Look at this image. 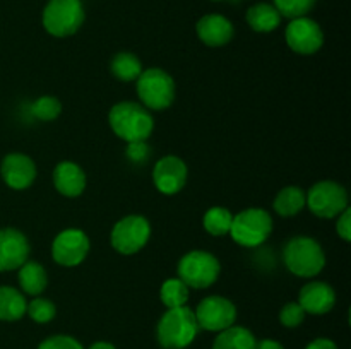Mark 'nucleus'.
I'll return each instance as SVG.
<instances>
[{"label":"nucleus","mask_w":351,"mask_h":349,"mask_svg":"<svg viewBox=\"0 0 351 349\" xmlns=\"http://www.w3.org/2000/svg\"><path fill=\"white\" fill-rule=\"evenodd\" d=\"M108 122L113 133L125 142L147 140L154 129V120L146 106L134 101L113 105L108 113Z\"/></svg>","instance_id":"nucleus-1"},{"label":"nucleus","mask_w":351,"mask_h":349,"mask_svg":"<svg viewBox=\"0 0 351 349\" xmlns=\"http://www.w3.org/2000/svg\"><path fill=\"white\" fill-rule=\"evenodd\" d=\"M197 332L194 310L189 307L168 308L158 322L156 337L165 349H184L192 344Z\"/></svg>","instance_id":"nucleus-2"},{"label":"nucleus","mask_w":351,"mask_h":349,"mask_svg":"<svg viewBox=\"0 0 351 349\" xmlns=\"http://www.w3.org/2000/svg\"><path fill=\"white\" fill-rule=\"evenodd\" d=\"M287 269L298 277H314L324 269L326 253L321 243L311 236H293L283 250Z\"/></svg>","instance_id":"nucleus-3"},{"label":"nucleus","mask_w":351,"mask_h":349,"mask_svg":"<svg viewBox=\"0 0 351 349\" xmlns=\"http://www.w3.org/2000/svg\"><path fill=\"white\" fill-rule=\"evenodd\" d=\"M271 233H273V218L269 212L261 207H250L233 216L228 235H232V238L240 246L254 248L263 245Z\"/></svg>","instance_id":"nucleus-4"},{"label":"nucleus","mask_w":351,"mask_h":349,"mask_svg":"<svg viewBox=\"0 0 351 349\" xmlns=\"http://www.w3.org/2000/svg\"><path fill=\"white\" fill-rule=\"evenodd\" d=\"M219 272H221L219 260L204 250H192L185 253L178 262V279L195 289H204L215 284Z\"/></svg>","instance_id":"nucleus-5"},{"label":"nucleus","mask_w":351,"mask_h":349,"mask_svg":"<svg viewBox=\"0 0 351 349\" xmlns=\"http://www.w3.org/2000/svg\"><path fill=\"white\" fill-rule=\"evenodd\" d=\"M136 82L143 106L149 109H167L171 106L175 99V81L163 68H146Z\"/></svg>","instance_id":"nucleus-6"},{"label":"nucleus","mask_w":351,"mask_h":349,"mask_svg":"<svg viewBox=\"0 0 351 349\" xmlns=\"http://www.w3.org/2000/svg\"><path fill=\"white\" fill-rule=\"evenodd\" d=\"M84 23L81 0H50L43 10V26L51 36L67 38Z\"/></svg>","instance_id":"nucleus-7"},{"label":"nucleus","mask_w":351,"mask_h":349,"mask_svg":"<svg viewBox=\"0 0 351 349\" xmlns=\"http://www.w3.org/2000/svg\"><path fill=\"white\" fill-rule=\"evenodd\" d=\"M305 204L317 218H338L348 207V192L338 181L322 180L305 195Z\"/></svg>","instance_id":"nucleus-8"},{"label":"nucleus","mask_w":351,"mask_h":349,"mask_svg":"<svg viewBox=\"0 0 351 349\" xmlns=\"http://www.w3.org/2000/svg\"><path fill=\"white\" fill-rule=\"evenodd\" d=\"M151 224L144 216L130 214L115 222L110 235L112 246L122 255H132L143 250L149 242Z\"/></svg>","instance_id":"nucleus-9"},{"label":"nucleus","mask_w":351,"mask_h":349,"mask_svg":"<svg viewBox=\"0 0 351 349\" xmlns=\"http://www.w3.org/2000/svg\"><path fill=\"white\" fill-rule=\"evenodd\" d=\"M194 315L199 328L209 332H221L235 324L237 307L228 298L208 296L197 305Z\"/></svg>","instance_id":"nucleus-10"},{"label":"nucleus","mask_w":351,"mask_h":349,"mask_svg":"<svg viewBox=\"0 0 351 349\" xmlns=\"http://www.w3.org/2000/svg\"><path fill=\"white\" fill-rule=\"evenodd\" d=\"M89 248H91V243L82 229H64L55 236L51 243V257L58 266L75 267L84 262Z\"/></svg>","instance_id":"nucleus-11"},{"label":"nucleus","mask_w":351,"mask_h":349,"mask_svg":"<svg viewBox=\"0 0 351 349\" xmlns=\"http://www.w3.org/2000/svg\"><path fill=\"white\" fill-rule=\"evenodd\" d=\"M285 36H287L288 47L300 55L315 53L324 44V33L321 26L308 17L291 19Z\"/></svg>","instance_id":"nucleus-12"},{"label":"nucleus","mask_w":351,"mask_h":349,"mask_svg":"<svg viewBox=\"0 0 351 349\" xmlns=\"http://www.w3.org/2000/svg\"><path fill=\"white\" fill-rule=\"evenodd\" d=\"M187 164L178 156H165L154 164L153 181L158 190L165 195H175L187 183Z\"/></svg>","instance_id":"nucleus-13"},{"label":"nucleus","mask_w":351,"mask_h":349,"mask_svg":"<svg viewBox=\"0 0 351 349\" xmlns=\"http://www.w3.org/2000/svg\"><path fill=\"white\" fill-rule=\"evenodd\" d=\"M29 250V242L19 229H0V272L19 269L27 262Z\"/></svg>","instance_id":"nucleus-14"},{"label":"nucleus","mask_w":351,"mask_h":349,"mask_svg":"<svg viewBox=\"0 0 351 349\" xmlns=\"http://www.w3.org/2000/svg\"><path fill=\"white\" fill-rule=\"evenodd\" d=\"M3 181L14 190H24L36 180V164L23 153L7 154L0 168Z\"/></svg>","instance_id":"nucleus-15"},{"label":"nucleus","mask_w":351,"mask_h":349,"mask_svg":"<svg viewBox=\"0 0 351 349\" xmlns=\"http://www.w3.org/2000/svg\"><path fill=\"white\" fill-rule=\"evenodd\" d=\"M298 303L304 308L305 313L324 315L335 308L336 293L328 283L314 281L302 287L300 294H298Z\"/></svg>","instance_id":"nucleus-16"},{"label":"nucleus","mask_w":351,"mask_h":349,"mask_svg":"<svg viewBox=\"0 0 351 349\" xmlns=\"http://www.w3.org/2000/svg\"><path fill=\"white\" fill-rule=\"evenodd\" d=\"M195 31H197L199 40L208 47H223L230 43L235 34L233 24L219 14H208L201 17L195 24Z\"/></svg>","instance_id":"nucleus-17"},{"label":"nucleus","mask_w":351,"mask_h":349,"mask_svg":"<svg viewBox=\"0 0 351 349\" xmlns=\"http://www.w3.org/2000/svg\"><path fill=\"white\" fill-rule=\"evenodd\" d=\"M53 185L64 197H79L86 188V174L72 161H62L53 170Z\"/></svg>","instance_id":"nucleus-18"},{"label":"nucleus","mask_w":351,"mask_h":349,"mask_svg":"<svg viewBox=\"0 0 351 349\" xmlns=\"http://www.w3.org/2000/svg\"><path fill=\"white\" fill-rule=\"evenodd\" d=\"M17 279H19V286L24 293L31 294V296H38V294L47 289L48 274L41 263L24 262L19 267Z\"/></svg>","instance_id":"nucleus-19"},{"label":"nucleus","mask_w":351,"mask_h":349,"mask_svg":"<svg viewBox=\"0 0 351 349\" xmlns=\"http://www.w3.org/2000/svg\"><path fill=\"white\" fill-rule=\"evenodd\" d=\"M256 337L245 327L232 325L218 334L213 342V349H256Z\"/></svg>","instance_id":"nucleus-20"},{"label":"nucleus","mask_w":351,"mask_h":349,"mask_svg":"<svg viewBox=\"0 0 351 349\" xmlns=\"http://www.w3.org/2000/svg\"><path fill=\"white\" fill-rule=\"evenodd\" d=\"M247 23L257 33H271L281 23V14L269 3H257L247 10Z\"/></svg>","instance_id":"nucleus-21"},{"label":"nucleus","mask_w":351,"mask_h":349,"mask_svg":"<svg viewBox=\"0 0 351 349\" xmlns=\"http://www.w3.org/2000/svg\"><path fill=\"white\" fill-rule=\"evenodd\" d=\"M26 298L10 286H0V320L16 322L26 315Z\"/></svg>","instance_id":"nucleus-22"},{"label":"nucleus","mask_w":351,"mask_h":349,"mask_svg":"<svg viewBox=\"0 0 351 349\" xmlns=\"http://www.w3.org/2000/svg\"><path fill=\"white\" fill-rule=\"evenodd\" d=\"M274 211L283 218H293L302 209L305 207V192L300 187H285L283 190L278 192L276 198L273 202Z\"/></svg>","instance_id":"nucleus-23"},{"label":"nucleus","mask_w":351,"mask_h":349,"mask_svg":"<svg viewBox=\"0 0 351 349\" xmlns=\"http://www.w3.org/2000/svg\"><path fill=\"white\" fill-rule=\"evenodd\" d=\"M110 70H112L113 77H117L119 81H137V77L143 74V64L130 51H120L110 62Z\"/></svg>","instance_id":"nucleus-24"},{"label":"nucleus","mask_w":351,"mask_h":349,"mask_svg":"<svg viewBox=\"0 0 351 349\" xmlns=\"http://www.w3.org/2000/svg\"><path fill=\"white\" fill-rule=\"evenodd\" d=\"M160 298L167 308L185 307L189 300V286L178 277H170L161 284Z\"/></svg>","instance_id":"nucleus-25"},{"label":"nucleus","mask_w":351,"mask_h":349,"mask_svg":"<svg viewBox=\"0 0 351 349\" xmlns=\"http://www.w3.org/2000/svg\"><path fill=\"white\" fill-rule=\"evenodd\" d=\"M233 214L226 207H211L204 214L202 224L204 229L213 236H225L232 228Z\"/></svg>","instance_id":"nucleus-26"},{"label":"nucleus","mask_w":351,"mask_h":349,"mask_svg":"<svg viewBox=\"0 0 351 349\" xmlns=\"http://www.w3.org/2000/svg\"><path fill=\"white\" fill-rule=\"evenodd\" d=\"M31 113L41 122H51L60 116L62 103L55 96H41L31 105Z\"/></svg>","instance_id":"nucleus-27"},{"label":"nucleus","mask_w":351,"mask_h":349,"mask_svg":"<svg viewBox=\"0 0 351 349\" xmlns=\"http://www.w3.org/2000/svg\"><path fill=\"white\" fill-rule=\"evenodd\" d=\"M26 313L29 315L31 320L38 322V324H48L55 318L57 315V308L51 303L50 300H45V298H34L27 303Z\"/></svg>","instance_id":"nucleus-28"},{"label":"nucleus","mask_w":351,"mask_h":349,"mask_svg":"<svg viewBox=\"0 0 351 349\" xmlns=\"http://www.w3.org/2000/svg\"><path fill=\"white\" fill-rule=\"evenodd\" d=\"M314 5L315 0H274V7L278 12L288 19L305 17V14L311 12Z\"/></svg>","instance_id":"nucleus-29"},{"label":"nucleus","mask_w":351,"mask_h":349,"mask_svg":"<svg viewBox=\"0 0 351 349\" xmlns=\"http://www.w3.org/2000/svg\"><path fill=\"white\" fill-rule=\"evenodd\" d=\"M305 311L298 301H290L280 310V322L288 328H295L305 320Z\"/></svg>","instance_id":"nucleus-30"},{"label":"nucleus","mask_w":351,"mask_h":349,"mask_svg":"<svg viewBox=\"0 0 351 349\" xmlns=\"http://www.w3.org/2000/svg\"><path fill=\"white\" fill-rule=\"evenodd\" d=\"M38 349H84L77 339L71 337V335H51V337L45 339Z\"/></svg>","instance_id":"nucleus-31"},{"label":"nucleus","mask_w":351,"mask_h":349,"mask_svg":"<svg viewBox=\"0 0 351 349\" xmlns=\"http://www.w3.org/2000/svg\"><path fill=\"white\" fill-rule=\"evenodd\" d=\"M127 157L134 163H143L149 157V147H147L146 140H141V142H129L127 147Z\"/></svg>","instance_id":"nucleus-32"},{"label":"nucleus","mask_w":351,"mask_h":349,"mask_svg":"<svg viewBox=\"0 0 351 349\" xmlns=\"http://www.w3.org/2000/svg\"><path fill=\"white\" fill-rule=\"evenodd\" d=\"M336 233L343 242H350L351 240V209L346 207L345 211L339 214L338 221H336Z\"/></svg>","instance_id":"nucleus-33"},{"label":"nucleus","mask_w":351,"mask_h":349,"mask_svg":"<svg viewBox=\"0 0 351 349\" xmlns=\"http://www.w3.org/2000/svg\"><path fill=\"white\" fill-rule=\"evenodd\" d=\"M305 349H338V346H336L331 339L319 337L315 339V341H312Z\"/></svg>","instance_id":"nucleus-34"},{"label":"nucleus","mask_w":351,"mask_h":349,"mask_svg":"<svg viewBox=\"0 0 351 349\" xmlns=\"http://www.w3.org/2000/svg\"><path fill=\"white\" fill-rule=\"evenodd\" d=\"M256 349H285V348L281 342L274 341V339H263V341L257 342Z\"/></svg>","instance_id":"nucleus-35"},{"label":"nucleus","mask_w":351,"mask_h":349,"mask_svg":"<svg viewBox=\"0 0 351 349\" xmlns=\"http://www.w3.org/2000/svg\"><path fill=\"white\" fill-rule=\"evenodd\" d=\"M89 349H117L115 346L112 344V342H106V341H98V342H95V344L91 346V348Z\"/></svg>","instance_id":"nucleus-36"}]
</instances>
